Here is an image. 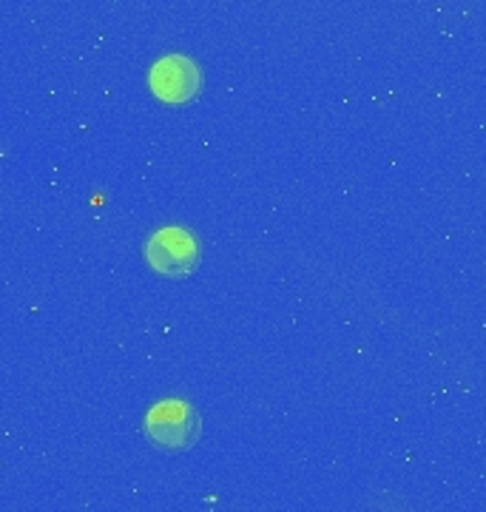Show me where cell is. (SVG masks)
Returning <instances> with one entry per match:
<instances>
[{"label":"cell","mask_w":486,"mask_h":512,"mask_svg":"<svg viewBox=\"0 0 486 512\" xmlns=\"http://www.w3.org/2000/svg\"><path fill=\"white\" fill-rule=\"evenodd\" d=\"M145 433L162 450H191L199 441V413L182 399L154 404L145 416Z\"/></svg>","instance_id":"obj_1"},{"label":"cell","mask_w":486,"mask_h":512,"mask_svg":"<svg viewBox=\"0 0 486 512\" xmlns=\"http://www.w3.org/2000/svg\"><path fill=\"white\" fill-rule=\"evenodd\" d=\"M145 259L160 276L182 279L191 276L199 265V245L194 234L180 225H168L154 231L145 242Z\"/></svg>","instance_id":"obj_2"},{"label":"cell","mask_w":486,"mask_h":512,"mask_svg":"<svg viewBox=\"0 0 486 512\" xmlns=\"http://www.w3.org/2000/svg\"><path fill=\"white\" fill-rule=\"evenodd\" d=\"M148 86L154 97H160L168 106H185L199 94L202 86V74H199L197 63L185 55H168L160 57L151 74H148Z\"/></svg>","instance_id":"obj_3"}]
</instances>
